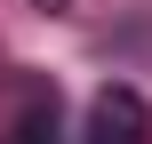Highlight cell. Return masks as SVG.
Returning a JSON list of instances; mask_svg holds the SVG:
<instances>
[{
	"instance_id": "1",
	"label": "cell",
	"mask_w": 152,
	"mask_h": 144,
	"mask_svg": "<svg viewBox=\"0 0 152 144\" xmlns=\"http://www.w3.org/2000/svg\"><path fill=\"white\" fill-rule=\"evenodd\" d=\"M88 144H152V104L136 88H96V104H88Z\"/></svg>"
},
{
	"instance_id": "3",
	"label": "cell",
	"mask_w": 152,
	"mask_h": 144,
	"mask_svg": "<svg viewBox=\"0 0 152 144\" xmlns=\"http://www.w3.org/2000/svg\"><path fill=\"white\" fill-rule=\"evenodd\" d=\"M32 8H48V16H56V8H72V0H32Z\"/></svg>"
},
{
	"instance_id": "2",
	"label": "cell",
	"mask_w": 152,
	"mask_h": 144,
	"mask_svg": "<svg viewBox=\"0 0 152 144\" xmlns=\"http://www.w3.org/2000/svg\"><path fill=\"white\" fill-rule=\"evenodd\" d=\"M8 144H64V120H56V96H32L16 112V136Z\"/></svg>"
}]
</instances>
